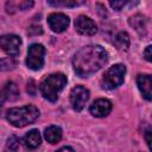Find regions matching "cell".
Instances as JSON below:
<instances>
[{"mask_svg":"<svg viewBox=\"0 0 152 152\" xmlns=\"http://www.w3.org/2000/svg\"><path fill=\"white\" fill-rule=\"evenodd\" d=\"M108 61L107 51L100 45H88L80 49L74 58L72 66L81 77H88L99 71Z\"/></svg>","mask_w":152,"mask_h":152,"instance_id":"1","label":"cell"},{"mask_svg":"<svg viewBox=\"0 0 152 152\" xmlns=\"http://www.w3.org/2000/svg\"><path fill=\"white\" fill-rule=\"evenodd\" d=\"M39 116V110L33 104L14 107L7 112V120L14 127H25L34 122Z\"/></svg>","mask_w":152,"mask_h":152,"instance_id":"2","label":"cell"},{"mask_svg":"<svg viewBox=\"0 0 152 152\" xmlns=\"http://www.w3.org/2000/svg\"><path fill=\"white\" fill-rule=\"evenodd\" d=\"M66 84V76L62 72H56L46 76L40 83V93L44 99L56 102L58 99V94Z\"/></svg>","mask_w":152,"mask_h":152,"instance_id":"3","label":"cell"},{"mask_svg":"<svg viewBox=\"0 0 152 152\" xmlns=\"http://www.w3.org/2000/svg\"><path fill=\"white\" fill-rule=\"evenodd\" d=\"M126 74V66L124 64H114L110 66L101 80V87L107 90H112L122 84Z\"/></svg>","mask_w":152,"mask_h":152,"instance_id":"4","label":"cell"},{"mask_svg":"<svg viewBox=\"0 0 152 152\" xmlns=\"http://www.w3.org/2000/svg\"><path fill=\"white\" fill-rule=\"evenodd\" d=\"M44 56H45V48L42 44H32L27 51L26 65L31 70H39L44 65Z\"/></svg>","mask_w":152,"mask_h":152,"instance_id":"5","label":"cell"},{"mask_svg":"<svg viewBox=\"0 0 152 152\" xmlns=\"http://www.w3.org/2000/svg\"><path fill=\"white\" fill-rule=\"evenodd\" d=\"M21 39L17 34H4L0 36V48L11 57L19 55Z\"/></svg>","mask_w":152,"mask_h":152,"instance_id":"6","label":"cell"},{"mask_svg":"<svg viewBox=\"0 0 152 152\" xmlns=\"http://www.w3.org/2000/svg\"><path fill=\"white\" fill-rule=\"evenodd\" d=\"M89 100V90L83 86H76L70 91V103L76 112H80Z\"/></svg>","mask_w":152,"mask_h":152,"instance_id":"7","label":"cell"},{"mask_svg":"<svg viewBox=\"0 0 152 152\" xmlns=\"http://www.w3.org/2000/svg\"><path fill=\"white\" fill-rule=\"evenodd\" d=\"M75 28L80 34L83 36H93L97 31L96 24L89 17L86 15H80L75 20Z\"/></svg>","mask_w":152,"mask_h":152,"instance_id":"8","label":"cell"},{"mask_svg":"<svg viewBox=\"0 0 152 152\" xmlns=\"http://www.w3.org/2000/svg\"><path fill=\"white\" fill-rule=\"evenodd\" d=\"M48 23H49V26L50 28L56 32V33H61L63 32L68 26H69V18L63 14V13H51L49 17H48Z\"/></svg>","mask_w":152,"mask_h":152,"instance_id":"9","label":"cell"},{"mask_svg":"<svg viewBox=\"0 0 152 152\" xmlns=\"http://www.w3.org/2000/svg\"><path fill=\"white\" fill-rule=\"evenodd\" d=\"M112 102L107 99H99L96 101H94L90 107H89V110L90 113L96 116V118H103L106 115H108L112 110Z\"/></svg>","mask_w":152,"mask_h":152,"instance_id":"10","label":"cell"},{"mask_svg":"<svg viewBox=\"0 0 152 152\" xmlns=\"http://www.w3.org/2000/svg\"><path fill=\"white\" fill-rule=\"evenodd\" d=\"M19 97V89L17 84L12 81L6 82L2 88H0V106L6 101H15Z\"/></svg>","mask_w":152,"mask_h":152,"instance_id":"11","label":"cell"},{"mask_svg":"<svg viewBox=\"0 0 152 152\" xmlns=\"http://www.w3.org/2000/svg\"><path fill=\"white\" fill-rule=\"evenodd\" d=\"M137 83H138V87L142 94V96L146 99V100H151V86H152V80H151V76L150 75H138L137 77Z\"/></svg>","mask_w":152,"mask_h":152,"instance_id":"12","label":"cell"},{"mask_svg":"<svg viewBox=\"0 0 152 152\" xmlns=\"http://www.w3.org/2000/svg\"><path fill=\"white\" fill-rule=\"evenodd\" d=\"M42 142V137L38 129H31L28 131L24 137V144L28 150L37 148Z\"/></svg>","mask_w":152,"mask_h":152,"instance_id":"13","label":"cell"},{"mask_svg":"<svg viewBox=\"0 0 152 152\" xmlns=\"http://www.w3.org/2000/svg\"><path fill=\"white\" fill-rule=\"evenodd\" d=\"M129 25L140 34V36H145L147 32V24H146V19L144 15L141 14H135L133 17H131L129 19Z\"/></svg>","mask_w":152,"mask_h":152,"instance_id":"14","label":"cell"},{"mask_svg":"<svg viewBox=\"0 0 152 152\" xmlns=\"http://www.w3.org/2000/svg\"><path fill=\"white\" fill-rule=\"evenodd\" d=\"M45 139L50 144H56L62 139V129L58 126H49L45 129Z\"/></svg>","mask_w":152,"mask_h":152,"instance_id":"15","label":"cell"},{"mask_svg":"<svg viewBox=\"0 0 152 152\" xmlns=\"http://www.w3.org/2000/svg\"><path fill=\"white\" fill-rule=\"evenodd\" d=\"M129 36L126 33V32H119L116 36H115V39H114V44L115 46L121 50V51H126L128 50L129 48Z\"/></svg>","mask_w":152,"mask_h":152,"instance_id":"16","label":"cell"},{"mask_svg":"<svg viewBox=\"0 0 152 152\" xmlns=\"http://www.w3.org/2000/svg\"><path fill=\"white\" fill-rule=\"evenodd\" d=\"M7 12L10 13L11 10H28L30 7L33 6V1H20V2H13V1H10L7 2Z\"/></svg>","mask_w":152,"mask_h":152,"instance_id":"17","label":"cell"},{"mask_svg":"<svg viewBox=\"0 0 152 152\" xmlns=\"http://www.w3.org/2000/svg\"><path fill=\"white\" fill-rule=\"evenodd\" d=\"M19 148V138L15 135H11L5 145L4 152H18Z\"/></svg>","mask_w":152,"mask_h":152,"instance_id":"18","label":"cell"},{"mask_svg":"<svg viewBox=\"0 0 152 152\" xmlns=\"http://www.w3.org/2000/svg\"><path fill=\"white\" fill-rule=\"evenodd\" d=\"M15 66V61L13 59V57H5V58H0V71H7V70H12Z\"/></svg>","mask_w":152,"mask_h":152,"instance_id":"19","label":"cell"},{"mask_svg":"<svg viewBox=\"0 0 152 152\" xmlns=\"http://www.w3.org/2000/svg\"><path fill=\"white\" fill-rule=\"evenodd\" d=\"M49 5L52 6H64V7H75L78 5H82V1H75V0H57V1H48Z\"/></svg>","mask_w":152,"mask_h":152,"instance_id":"20","label":"cell"},{"mask_svg":"<svg viewBox=\"0 0 152 152\" xmlns=\"http://www.w3.org/2000/svg\"><path fill=\"white\" fill-rule=\"evenodd\" d=\"M127 4V1H109V5H110V7L112 8H114V10H116V11H120L125 5Z\"/></svg>","mask_w":152,"mask_h":152,"instance_id":"21","label":"cell"},{"mask_svg":"<svg viewBox=\"0 0 152 152\" xmlns=\"http://www.w3.org/2000/svg\"><path fill=\"white\" fill-rule=\"evenodd\" d=\"M151 50H152V46H151V45H148V46H146V49H145V51H144V56H145V58H146L148 62H151V59H152Z\"/></svg>","mask_w":152,"mask_h":152,"instance_id":"22","label":"cell"},{"mask_svg":"<svg viewBox=\"0 0 152 152\" xmlns=\"http://www.w3.org/2000/svg\"><path fill=\"white\" fill-rule=\"evenodd\" d=\"M150 134H151V129L148 128L146 132H145V138H146V142H147V145H148V147L151 146V140H150Z\"/></svg>","mask_w":152,"mask_h":152,"instance_id":"23","label":"cell"},{"mask_svg":"<svg viewBox=\"0 0 152 152\" xmlns=\"http://www.w3.org/2000/svg\"><path fill=\"white\" fill-rule=\"evenodd\" d=\"M57 152H75L71 147H69V146H64V147H61Z\"/></svg>","mask_w":152,"mask_h":152,"instance_id":"24","label":"cell"}]
</instances>
